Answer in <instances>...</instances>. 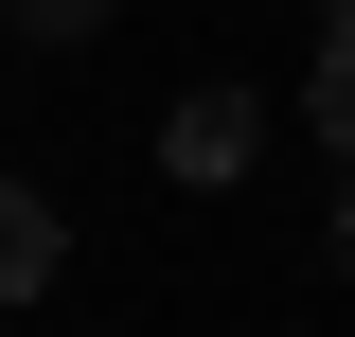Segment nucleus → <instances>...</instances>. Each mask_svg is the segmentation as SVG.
Here are the masks:
<instances>
[{"label": "nucleus", "instance_id": "obj_1", "mask_svg": "<svg viewBox=\"0 0 355 337\" xmlns=\"http://www.w3.org/2000/svg\"><path fill=\"white\" fill-rule=\"evenodd\" d=\"M53 249H71V231H53V196H36V178H0V302H36Z\"/></svg>", "mask_w": 355, "mask_h": 337}, {"label": "nucleus", "instance_id": "obj_2", "mask_svg": "<svg viewBox=\"0 0 355 337\" xmlns=\"http://www.w3.org/2000/svg\"><path fill=\"white\" fill-rule=\"evenodd\" d=\"M249 142H266V107H231V89H214V107H178L160 160H178V178H249Z\"/></svg>", "mask_w": 355, "mask_h": 337}, {"label": "nucleus", "instance_id": "obj_3", "mask_svg": "<svg viewBox=\"0 0 355 337\" xmlns=\"http://www.w3.org/2000/svg\"><path fill=\"white\" fill-rule=\"evenodd\" d=\"M0 36H36V53H71V36H107V0H0Z\"/></svg>", "mask_w": 355, "mask_h": 337}, {"label": "nucleus", "instance_id": "obj_4", "mask_svg": "<svg viewBox=\"0 0 355 337\" xmlns=\"http://www.w3.org/2000/svg\"><path fill=\"white\" fill-rule=\"evenodd\" d=\"M302 107H320V142L355 160V36H320V89H302Z\"/></svg>", "mask_w": 355, "mask_h": 337}, {"label": "nucleus", "instance_id": "obj_5", "mask_svg": "<svg viewBox=\"0 0 355 337\" xmlns=\"http://www.w3.org/2000/svg\"><path fill=\"white\" fill-rule=\"evenodd\" d=\"M320 249H338V284H355V178H338V231H320Z\"/></svg>", "mask_w": 355, "mask_h": 337}, {"label": "nucleus", "instance_id": "obj_6", "mask_svg": "<svg viewBox=\"0 0 355 337\" xmlns=\"http://www.w3.org/2000/svg\"><path fill=\"white\" fill-rule=\"evenodd\" d=\"M320 36H355V0H320Z\"/></svg>", "mask_w": 355, "mask_h": 337}]
</instances>
